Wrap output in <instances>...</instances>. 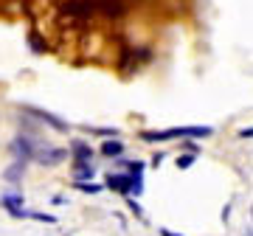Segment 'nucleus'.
<instances>
[{
    "mask_svg": "<svg viewBox=\"0 0 253 236\" xmlns=\"http://www.w3.org/2000/svg\"><path fill=\"white\" fill-rule=\"evenodd\" d=\"M214 132L211 127H172V129H146L141 132L144 141H174V138H208Z\"/></svg>",
    "mask_w": 253,
    "mask_h": 236,
    "instance_id": "1",
    "label": "nucleus"
},
{
    "mask_svg": "<svg viewBox=\"0 0 253 236\" xmlns=\"http://www.w3.org/2000/svg\"><path fill=\"white\" fill-rule=\"evenodd\" d=\"M104 186L113 189V191H118V194H124V197H129V194H141V189H144L141 174H121V172H110L107 180H104Z\"/></svg>",
    "mask_w": 253,
    "mask_h": 236,
    "instance_id": "2",
    "label": "nucleus"
},
{
    "mask_svg": "<svg viewBox=\"0 0 253 236\" xmlns=\"http://www.w3.org/2000/svg\"><path fill=\"white\" fill-rule=\"evenodd\" d=\"M9 149H11V155H14V160H20V163H26V160L34 157V144H31V138H26V135H17L11 141Z\"/></svg>",
    "mask_w": 253,
    "mask_h": 236,
    "instance_id": "3",
    "label": "nucleus"
},
{
    "mask_svg": "<svg viewBox=\"0 0 253 236\" xmlns=\"http://www.w3.org/2000/svg\"><path fill=\"white\" fill-rule=\"evenodd\" d=\"M37 163L42 166H56L62 163L65 157H68V149H59V146H48V149H40V152H34Z\"/></svg>",
    "mask_w": 253,
    "mask_h": 236,
    "instance_id": "4",
    "label": "nucleus"
},
{
    "mask_svg": "<svg viewBox=\"0 0 253 236\" xmlns=\"http://www.w3.org/2000/svg\"><path fill=\"white\" fill-rule=\"evenodd\" d=\"M0 205L9 211L11 217H17V219L28 217V211L23 208V197H20V194H3V197H0Z\"/></svg>",
    "mask_w": 253,
    "mask_h": 236,
    "instance_id": "5",
    "label": "nucleus"
},
{
    "mask_svg": "<svg viewBox=\"0 0 253 236\" xmlns=\"http://www.w3.org/2000/svg\"><path fill=\"white\" fill-rule=\"evenodd\" d=\"M28 113H34L40 121H45V124H51L54 129H59V132H68V124H65L62 118H56V116H51V113H45V110H34V107H26Z\"/></svg>",
    "mask_w": 253,
    "mask_h": 236,
    "instance_id": "6",
    "label": "nucleus"
},
{
    "mask_svg": "<svg viewBox=\"0 0 253 236\" xmlns=\"http://www.w3.org/2000/svg\"><path fill=\"white\" fill-rule=\"evenodd\" d=\"M71 149H73V160H76V163H90L93 149H90L87 144H84V141H73Z\"/></svg>",
    "mask_w": 253,
    "mask_h": 236,
    "instance_id": "7",
    "label": "nucleus"
},
{
    "mask_svg": "<svg viewBox=\"0 0 253 236\" xmlns=\"http://www.w3.org/2000/svg\"><path fill=\"white\" fill-rule=\"evenodd\" d=\"M93 174H96L93 163H73V177H76V183H87V180H93Z\"/></svg>",
    "mask_w": 253,
    "mask_h": 236,
    "instance_id": "8",
    "label": "nucleus"
},
{
    "mask_svg": "<svg viewBox=\"0 0 253 236\" xmlns=\"http://www.w3.org/2000/svg\"><path fill=\"white\" fill-rule=\"evenodd\" d=\"M121 152H124V144L116 141V138H107V141L101 144V155H104V157H121Z\"/></svg>",
    "mask_w": 253,
    "mask_h": 236,
    "instance_id": "9",
    "label": "nucleus"
},
{
    "mask_svg": "<svg viewBox=\"0 0 253 236\" xmlns=\"http://www.w3.org/2000/svg\"><path fill=\"white\" fill-rule=\"evenodd\" d=\"M28 45H31V51H34V54H45V51H48V42L40 34H34V31L28 34Z\"/></svg>",
    "mask_w": 253,
    "mask_h": 236,
    "instance_id": "10",
    "label": "nucleus"
},
{
    "mask_svg": "<svg viewBox=\"0 0 253 236\" xmlns=\"http://www.w3.org/2000/svg\"><path fill=\"white\" fill-rule=\"evenodd\" d=\"M23 172H26V163L14 160V166H9V169H6V180H9V183H17L20 177H23Z\"/></svg>",
    "mask_w": 253,
    "mask_h": 236,
    "instance_id": "11",
    "label": "nucleus"
},
{
    "mask_svg": "<svg viewBox=\"0 0 253 236\" xmlns=\"http://www.w3.org/2000/svg\"><path fill=\"white\" fill-rule=\"evenodd\" d=\"M76 189L84 191V194H99L101 186H96V183H76Z\"/></svg>",
    "mask_w": 253,
    "mask_h": 236,
    "instance_id": "12",
    "label": "nucleus"
},
{
    "mask_svg": "<svg viewBox=\"0 0 253 236\" xmlns=\"http://www.w3.org/2000/svg\"><path fill=\"white\" fill-rule=\"evenodd\" d=\"M31 219H37V222H56L54 214H40V211H34V214H28Z\"/></svg>",
    "mask_w": 253,
    "mask_h": 236,
    "instance_id": "13",
    "label": "nucleus"
},
{
    "mask_svg": "<svg viewBox=\"0 0 253 236\" xmlns=\"http://www.w3.org/2000/svg\"><path fill=\"white\" fill-rule=\"evenodd\" d=\"M191 163H194V155H183V157H177V169H189Z\"/></svg>",
    "mask_w": 253,
    "mask_h": 236,
    "instance_id": "14",
    "label": "nucleus"
},
{
    "mask_svg": "<svg viewBox=\"0 0 253 236\" xmlns=\"http://www.w3.org/2000/svg\"><path fill=\"white\" fill-rule=\"evenodd\" d=\"M126 169H129L132 174H141V172H144V163H141V160H129V163H126Z\"/></svg>",
    "mask_w": 253,
    "mask_h": 236,
    "instance_id": "15",
    "label": "nucleus"
},
{
    "mask_svg": "<svg viewBox=\"0 0 253 236\" xmlns=\"http://www.w3.org/2000/svg\"><path fill=\"white\" fill-rule=\"evenodd\" d=\"M251 135H253V129H251V127H245L242 132H239V138H251Z\"/></svg>",
    "mask_w": 253,
    "mask_h": 236,
    "instance_id": "16",
    "label": "nucleus"
},
{
    "mask_svg": "<svg viewBox=\"0 0 253 236\" xmlns=\"http://www.w3.org/2000/svg\"><path fill=\"white\" fill-rule=\"evenodd\" d=\"M161 236H183V234H174V231H169V228H163Z\"/></svg>",
    "mask_w": 253,
    "mask_h": 236,
    "instance_id": "17",
    "label": "nucleus"
}]
</instances>
